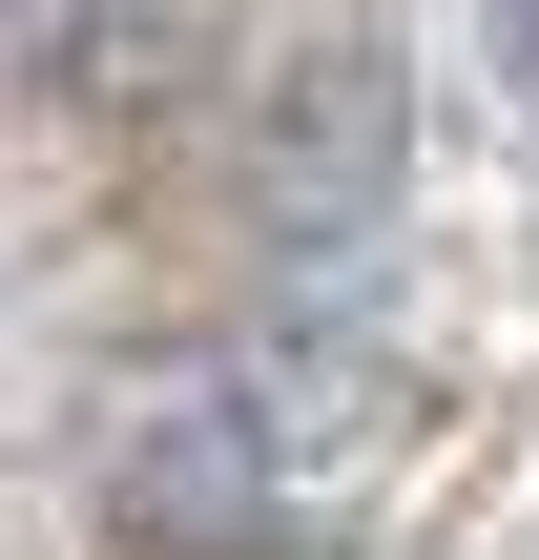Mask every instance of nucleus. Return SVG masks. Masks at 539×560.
<instances>
[{
  "mask_svg": "<svg viewBox=\"0 0 539 560\" xmlns=\"http://www.w3.org/2000/svg\"><path fill=\"white\" fill-rule=\"evenodd\" d=\"M62 62H83L104 104H166V83H187V0H62Z\"/></svg>",
  "mask_w": 539,
  "mask_h": 560,
  "instance_id": "obj_2",
  "label": "nucleus"
},
{
  "mask_svg": "<svg viewBox=\"0 0 539 560\" xmlns=\"http://www.w3.org/2000/svg\"><path fill=\"white\" fill-rule=\"evenodd\" d=\"M42 21H62V0H0V62H21V42H42Z\"/></svg>",
  "mask_w": 539,
  "mask_h": 560,
  "instance_id": "obj_3",
  "label": "nucleus"
},
{
  "mask_svg": "<svg viewBox=\"0 0 539 560\" xmlns=\"http://www.w3.org/2000/svg\"><path fill=\"white\" fill-rule=\"evenodd\" d=\"M395 62L374 42H291L270 62V104H249V229L270 249H353L374 208H395Z\"/></svg>",
  "mask_w": 539,
  "mask_h": 560,
  "instance_id": "obj_1",
  "label": "nucleus"
}]
</instances>
